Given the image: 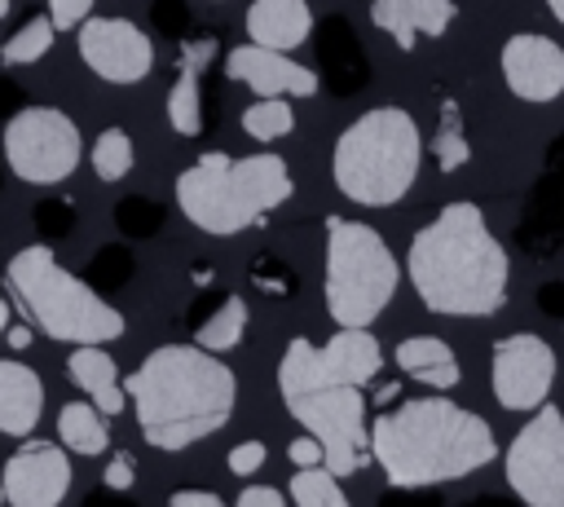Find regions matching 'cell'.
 I'll return each mask as SVG.
<instances>
[{
  "label": "cell",
  "mask_w": 564,
  "mask_h": 507,
  "mask_svg": "<svg viewBox=\"0 0 564 507\" xmlns=\"http://www.w3.org/2000/svg\"><path fill=\"white\" fill-rule=\"evenodd\" d=\"M405 278L436 317H489L507 304L511 260L485 212L467 198L445 203L405 251Z\"/></svg>",
  "instance_id": "6da1fadb"
},
{
  "label": "cell",
  "mask_w": 564,
  "mask_h": 507,
  "mask_svg": "<svg viewBox=\"0 0 564 507\" xmlns=\"http://www.w3.org/2000/svg\"><path fill=\"white\" fill-rule=\"evenodd\" d=\"M145 445L176 454L220 432L238 406V379L203 344H159L123 379Z\"/></svg>",
  "instance_id": "7a4b0ae2"
},
{
  "label": "cell",
  "mask_w": 564,
  "mask_h": 507,
  "mask_svg": "<svg viewBox=\"0 0 564 507\" xmlns=\"http://www.w3.org/2000/svg\"><path fill=\"white\" fill-rule=\"evenodd\" d=\"M370 459L392 489L463 481L498 459L494 428L449 397H405L370 423Z\"/></svg>",
  "instance_id": "3957f363"
},
{
  "label": "cell",
  "mask_w": 564,
  "mask_h": 507,
  "mask_svg": "<svg viewBox=\"0 0 564 507\" xmlns=\"http://www.w3.org/2000/svg\"><path fill=\"white\" fill-rule=\"evenodd\" d=\"M295 194L291 168L282 154H225L207 150L176 176L181 216L212 238H234L242 229L264 225Z\"/></svg>",
  "instance_id": "277c9868"
},
{
  "label": "cell",
  "mask_w": 564,
  "mask_h": 507,
  "mask_svg": "<svg viewBox=\"0 0 564 507\" xmlns=\"http://www.w3.org/2000/svg\"><path fill=\"white\" fill-rule=\"evenodd\" d=\"M419 163H423V137L414 115L401 106H370L339 132L330 150L335 190L357 207L401 203L419 176Z\"/></svg>",
  "instance_id": "5b68a950"
},
{
  "label": "cell",
  "mask_w": 564,
  "mask_h": 507,
  "mask_svg": "<svg viewBox=\"0 0 564 507\" xmlns=\"http://www.w3.org/2000/svg\"><path fill=\"white\" fill-rule=\"evenodd\" d=\"M278 392L286 414L322 441L326 467L335 476H357L370 463V423H366V392L361 384H339L317 375L313 339L295 335L278 362Z\"/></svg>",
  "instance_id": "8992f818"
},
{
  "label": "cell",
  "mask_w": 564,
  "mask_h": 507,
  "mask_svg": "<svg viewBox=\"0 0 564 507\" xmlns=\"http://www.w3.org/2000/svg\"><path fill=\"white\" fill-rule=\"evenodd\" d=\"M9 291L18 295V304L26 309V317L62 344H110L128 331L123 313L79 273L62 269V260L53 256L48 242H31L22 251H13L9 269H4Z\"/></svg>",
  "instance_id": "52a82bcc"
},
{
  "label": "cell",
  "mask_w": 564,
  "mask_h": 507,
  "mask_svg": "<svg viewBox=\"0 0 564 507\" xmlns=\"http://www.w3.org/2000/svg\"><path fill=\"white\" fill-rule=\"evenodd\" d=\"M401 287V260L388 238L348 216H326V273L322 295L335 326H370Z\"/></svg>",
  "instance_id": "ba28073f"
},
{
  "label": "cell",
  "mask_w": 564,
  "mask_h": 507,
  "mask_svg": "<svg viewBox=\"0 0 564 507\" xmlns=\"http://www.w3.org/2000/svg\"><path fill=\"white\" fill-rule=\"evenodd\" d=\"M4 163L26 185H57L84 159L79 123L57 106H18L0 132Z\"/></svg>",
  "instance_id": "9c48e42d"
},
{
  "label": "cell",
  "mask_w": 564,
  "mask_h": 507,
  "mask_svg": "<svg viewBox=\"0 0 564 507\" xmlns=\"http://www.w3.org/2000/svg\"><path fill=\"white\" fill-rule=\"evenodd\" d=\"M511 494L529 507H564V410L542 401L502 454Z\"/></svg>",
  "instance_id": "30bf717a"
},
{
  "label": "cell",
  "mask_w": 564,
  "mask_h": 507,
  "mask_svg": "<svg viewBox=\"0 0 564 507\" xmlns=\"http://www.w3.org/2000/svg\"><path fill=\"white\" fill-rule=\"evenodd\" d=\"M555 384V348L542 335H502L489 353V388L502 410H538Z\"/></svg>",
  "instance_id": "8fae6325"
},
{
  "label": "cell",
  "mask_w": 564,
  "mask_h": 507,
  "mask_svg": "<svg viewBox=\"0 0 564 507\" xmlns=\"http://www.w3.org/2000/svg\"><path fill=\"white\" fill-rule=\"evenodd\" d=\"M75 31H79L75 35L79 57L97 79L128 88V84H141L154 71V44L137 22H128V18H93L88 13Z\"/></svg>",
  "instance_id": "7c38bea8"
},
{
  "label": "cell",
  "mask_w": 564,
  "mask_h": 507,
  "mask_svg": "<svg viewBox=\"0 0 564 507\" xmlns=\"http://www.w3.org/2000/svg\"><path fill=\"white\" fill-rule=\"evenodd\" d=\"M4 503L13 507H57L70 489V459L62 441H22L0 472Z\"/></svg>",
  "instance_id": "4fadbf2b"
},
{
  "label": "cell",
  "mask_w": 564,
  "mask_h": 507,
  "mask_svg": "<svg viewBox=\"0 0 564 507\" xmlns=\"http://www.w3.org/2000/svg\"><path fill=\"white\" fill-rule=\"evenodd\" d=\"M498 66H502V84L520 101L542 106L564 93V48L551 35H538V31L511 35L498 53Z\"/></svg>",
  "instance_id": "5bb4252c"
},
{
  "label": "cell",
  "mask_w": 564,
  "mask_h": 507,
  "mask_svg": "<svg viewBox=\"0 0 564 507\" xmlns=\"http://www.w3.org/2000/svg\"><path fill=\"white\" fill-rule=\"evenodd\" d=\"M225 75L234 84H247L256 97H313L322 88L317 84V71H308L295 57H286L282 48H264L256 40L229 48Z\"/></svg>",
  "instance_id": "9a60e30c"
},
{
  "label": "cell",
  "mask_w": 564,
  "mask_h": 507,
  "mask_svg": "<svg viewBox=\"0 0 564 507\" xmlns=\"http://www.w3.org/2000/svg\"><path fill=\"white\" fill-rule=\"evenodd\" d=\"M313 366L326 379L361 384L366 388L379 375V366H383V348H379V339L366 326H339L326 344H313Z\"/></svg>",
  "instance_id": "2e32d148"
},
{
  "label": "cell",
  "mask_w": 564,
  "mask_h": 507,
  "mask_svg": "<svg viewBox=\"0 0 564 507\" xmlns=\"http://www.w3.org/2000/svg\"><path fill=\"white\" fill-rule=\"evenodd\" d=\"M40 414H44L40 375L18 357H0V432L4 436H31Z\"/></svg>",
  "instance_id": "e0dca14e"
},
{
  "label": "cell",
  "mask_w": 564,
  "mask_h": 507,
  "mask_svg": "<svg viewBox=\"0 0 564 507\" xmlns=\"http://www.w3.org/2000/svg\"><path fill=\"white\" fill-rule=\"evenodd\" d=\"M66 379L79 392H88V401L106 419H115L128 406V388L115 379V357L106 353V344H75L70 357H66Z\"/></svg>",
  "instance_id": "ac0fdd59"
},
{
  "label": "cell",
  "mask_w": 564,
  "mask_h": 507,
  "mask_svg": "<svg viewBox=\"0 0 564 507\" xmlns=\"http://www.w3.org/2000/svg\"><path fill=\"white\" fill-rule=\"evenodd\" d=\"M313 35V9L308 0H256L247 9V40L264 48H300Z\"/></svg>",
  "instance_id": "d6986e66"
},
{
  "label": "cell",
  "mask_w": 564,
  "mask_h": 507,
  "mask_svg": "<svg viewBox=\"0 0 564 507\" xmlns=\"http://www.w3.org/2000/svg\"><path fill=\"white\" fill-rule=\"evenodd\" d=\"M392 357H397L405 379H414L423 388H436V392H449L463 379V366H458L454 348L441 335H410V339L397 344Z\"/></svg>",
  "instance_id": "ffe728a7"
},
{
  "label": "cell",
  "mask_w": 564,
  "mask_h": 507,
  "mask_svg": "<svg viewBox=\"0 0 564 507\" xmlns=\"http://www.w3.org/2000/svg\"><path fill=\"white\" fill-rule=\"evenodd\" d=\"M216 40H198L181 53V71L167 88V123L176 137H198L203 132V93H198V71L212 57Z\"/></svg>",
  "instance_id": "44dd1931"
},
{
  "label": "cell",
  "mask_w": 564,
  "mask_h": 507,
  "mask_svg": "<svg viewBox=\"0 0 564 507\" xmlns=\"http://www.w3.org/2000/svg\"><path fill=\"white\" fill-rule=\"evenodd\" d=\"M57 441H62L70 454H84V459L101 454V450L110 445V432H106L101 410H97L93 401H66V406L57 410Z\"/></svg>",
  "instance_id": "7402d4cb"
},
{
  "label": "cell",
  "mask_w": 564,
  "mask_h": 507,
  "mask_svg": "<svg viewBox=\"0 0 564 507\" xmlns=\"http://www.w3.org/2000/svg\"><path fill=\"white\" fill-rule=\"evenodd\" d=\"M247 335V300L242 295H225L207 317H198L194 326V344L212 348V353H229L238 348Z\"/></svg>",
  "instance_id": "603a6c76"
},
{
  "label": "cell",
  "mask_w": 564,
  "mask_h": 507,
  "mask_svg": "<svg viewBox=\"0 0 564 507\" xmlns=\"http://www.w3.org/2000/svg\"><path fill=\"white\" fill-rule=\"evenodd\" d=\"M291 128H295L291 97H260V101H251V106L242 110V132H247L251 141H260V145L286 137Z\"/></svg>",
  "instance_id": "cb8c5ba5"
},
{
  "label": "cell",
  "mask_w": 564,
  "mask_h": 507,
  "mask_svg": "<svg viewBox=\"0 0 564 507\" xmlns=\"http://www.w3.org/2000/svg\"><path fill=\"white\" fill-rule=\"evenodd\" d=\"M432 154H436V168H441V172H458V168H463V163L471 159L467 132H463V115H458V106H454L449 97L441 101V119H436Z\"/></svg>",
  "instance_id": "d4e9b609"
},
{
  "label": "cell",
  "mask_w": 564,
  "mask_h": 507,
  "mask_svg": "<svg viewBox=\"0 0 564 507\" xmlns=\"http://www.w3.org/2000/svg\"><path fill=\"white\" fill-rule=\"evenodd\" d=\"M88 163L97 172V181H123L137 163V150H132V137L123 128H106L97 132L93 150H88Z\"/></svg>",
  "instance_id": "484cf974"
},
{
  "label": "cell",
  "mask_w": 564,
  "mask_h": 507,
  "mask_svg": "<svg viewBox=\"0 0 564 507\" xmlns=\"http://www.w3.org/2000/svg\"><path fill=\"white\" fill-rule=\"evenodd\" d=\"M291 498L300 507H344V489H339V476L326 467V463H313V467H300L291 476Z\"/></svg>",
  "instance_id": "4316f807"
},
{
  "label": "cell",
  "mask_w": 564,
  "mask_h": 507,
  "mask_svg": "<svg viewBox=\"0 0 564 507\" xmlns=\"http://www.w3.org/2000/svg\"><path fill=\"white\" fill-rule=\"evenodd\" d=\"M53 35H57V26L48 22V18H31V22H22L9 40H4V48H0V62L4 66H26V62H40L48 48H53Z\"/></svg>",
  "instance_id": "83f0119b"
},
{
  "label": "cell",
  "mask_w": 564,
  "mask_h": 507,
  "mask_svg": "<svg viewBox=\"0 0 564 507\" xmlns=\"http://www.w3.org/2000/svg\"><path fill=\"white\" fill-rule=\"evenodd\" d=\"M370 22H375L379 31H388L392 44H397L401 53H414L419 31H414V22H410L405 0H370Z\"/></svg>",
  "instance_id": "f1b7e54d"
},
{
  "label": "cell",
  "mask_w": 564,
  "mask_h": 507,
  "mask_svg": "<svg viewBox=\"0 0 564 507\" xmlns=\"http://www.w3.org/2000/svg\"><path fill=\"white\" fill-rule=\"evenodd\" d=\"M405 9H410L414 31H419V35H427V40L445 35V31H449V22H454V13H458V4H454V0H405Z\"/></svg>",
  "instance_id": "f546056e"
},
{
  "label": "cell",
  "mask_w": 564,
  "mask_h": 507,
  "mask_svg": "<svg viewBox=\"0 0 564 507\" xmlns=\"http://www.w3.org/2000/svg\"><path fill=\"white\" fill-rule=\"evenodd\" d=\"M264 459H269V450L260 445V441H238L229 454H225V467H229V476H256L260 467H264Z\"/></svg>",
  "instance_id": "4dcf8cb0"
},
{
  "label": "cell",
  "mask_w": 564,
  "mask_h": 507,
  "mask_svg": "<svg viewBox=\"0 0 564 507\" xmlns=\"http://www.w3.org/2000/svg\"><path fill=\"white\" fill-rule=\"evenodd\" d=\"M88 13H93V0H48V22H53L57 31L79 26Z\"/></svg>",
  "instance_id": "1f68e13d"
},
{
  "label": "cell",
  "mask_w": 564,
  "mask_h": 507,
  "mask_svg": "<svg viewBox=\"0 0 564 507\" xmlns=\"http://www.w3.org/2000/svg\"><path fill=\"white\" fill-rule=\"evenodd\" d=\"M35 220H40L48 234H70V229H75V207H70V203H40V207H35Z\"/></svg>",
  "instance_id": "d6a6232c"
},
{
  "label": "cell",
  "mask_w": 564,
  "mask_h": 507,
  "mask_svg": "<svg viewBox=\"0 0 564 507\" xmlns=\"http://www.w3.org/2000/svg\"><path fill=\"white\" fill-rule=\"evenodd\" d=\"M286 459L295 463V467H313V463H326V454H322V441L317 436H295L291 445H286Z\"/></svg>",
  "instance_id": "836d02e7"
},
{
  "label": "cell",
  "mask_w": 564,
  "mask_h": 507,
  "mask_svg": "<svg viewBox=\"0 0 564 507\" xmlns=\"http://www.w3.org/2000/svg\"><path fill=\"white\" fill-rule=\"evenodd\" d=\"M238 507H282V489H273V485H242L238 489Z\"/></svg>",
  "instance_id": "e575fe53"
},
{
  "label": "cell",
  "mask_w": 564,
  "mask_h": 507,
  "mask_svg": "<svg viewBox=\"0 0 564 507\" xmlns=\"http://www.w3.org/2000/svg\"><path fill=\"white\" fill-rule=\"evenodd\" d=\"M119 220H123V229H128V234H154L159 212H154V207H141V216H137V203H128V207L119 212Z\"/></svg>",
  "instance_id": "d590c367"
},
{
  "label": "cell",
  "mask_w": 564,
  "mask_h": 507,
  "mask_svg": "<svg viewBox=\"0 0 564 507\" xmlns=\"http://www.w3.org/2000/svg\"><path fill=\"white\" fill-rule=\"evenodd\" d=\"M101 485H106V489H128V485H132V459H128V454H115V459L106 463V472H101Z\"/></svg>",
  "instance_id": "8d00e7d4"
},
{
  "label": "cell",
  "mask_w": 564,
  "mask_h": 507,
  "mask_svg": "<svg viewBox=\"0 0 564 507\" xmlns=\"http://www.w3.org/2000/svg\"><path fill=\"white\" fill-rule=\"evenodd\" d=\"M167 503L172 507H220V494L216 489H172Z\"/></svg>",
  "instance_id": "74e56055"
},
{
  "label": "cell",
  "mask_w": 564,
  "mask_h": 507,
  "mask_svg": "<svg viewBox=\"0 0 564 507\" xmlns=\"http://www.w3.org/2000/svg\"><path fill=\"white\" fill-rule=\"evenodd\" d=\"M538 309L551 317H564V282H546L538 287Z\"/></svg>",
  "instance_id": "f35d334b"
},
{
  "label": "cell",
  "mask_w": 564,
  "mask_h": 507,
  "mask_svg": "<svg viewBox=\"0 0 564 507\" xmlns=\"http://www.w3.org/2000/svg\"><path fill=\"white\" fill-rule=\"evenodd\" d=\"M154 9H159V22H163L167 31H181V26H185V13H189V9H185L181 0H154Z\"/></svg>",
  "instance_id": "ab89813d"
},
{
  "label": "cell",
  "mask_w": 564,
  "mask_h": 507,
  "mask_svg": "<svg viewBox=\"0 0 564 507\" xmlns=\"http://www.w3.org/2000/svg\"><path fill=\"white\" fill-rule=\"evenodd\" d=\"M4 339H9V348H26L31 344V326H4Z\"/></svg>",
  "instance_id": "60d3db41"
},
{
  "label": "cell",
  "mask_w": 564,
  "mask_h": 507,
  "mask_svg": "<svg viewBox=\"0 0 564 507\" xmlns=\"http://www.w3.org/2000/svg\"><path fill=\"white\" fill-rule=\"evenodd\" d=\"M0 110H9V115L18 110V88L9 79H0Z\"/></svg>",
  "instance_id": "b9f144b4"
},
{
  "label": "cell",
  "mask_w": 564,
  "mask_h": 507,
  "mask_svg": "<svg viewBox=\"0 0 564 507\" xmlns=\"http://www.w3.org/2000/svg\"><path fill=\"white\" fill-rule=\"evenodd\" d=\"M4 326H9V300L0 295V335H4Z\"/></svg>",
  "instance_id": "7bdbcfd3"
},
{
  "label": "cell",
  "mask_w": 564,
  "mask_h": 507,
  "mask_svg": "<svg viewBox=\"0 0 564 507\" xmlns=\"http://www.w3.org/2000/svg\"><path fill=\"white\" fill-rule=\"evenodd\" d=\"M546 9L555 13V22H564V0H546Z\"/></svg>",
  "instance_id": "ee69618b"
},
{
  "label": "cell",
  "mask_w": 564,
  "mask_h": 507,
  "mask_svg": "<svg viewBox=\"0 0 564 507\" xmlns=\"http://www.w3.org/2000/svg\"><path fill=\"white\" fill-rule=\"evenodd\" d=\"M4 18H9V0H0V22H4Z\"/></svg>",
  "instance_id": "f6af8a7d"
},
{
  "label": "cell",
  "mask_w": 564,
  "mask_h": 507,
  "mask_svg": "<svg viewBox=\"0 0 564 507\" xmlns=\"http://www.w3.org/2000/svg\"><path fill=\"white\" fill-rule=\"evenodd\" d=\"M0 503H4V485H0Z\"/></svg>",
  "instance_id": "bcb514c9"
}]
</instances>
